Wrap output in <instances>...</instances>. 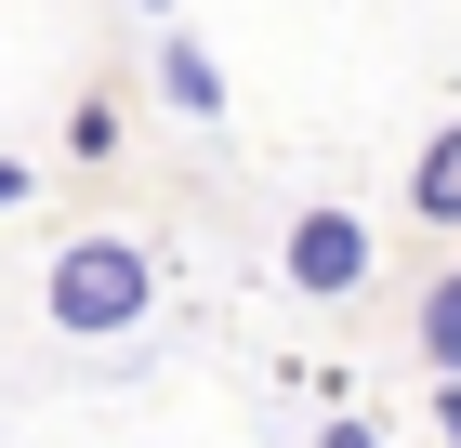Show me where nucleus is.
Wrapping results in <instances>:
<instances>
[{
    "instance_id": "obj_1",
    "label": "nucleus",
    "mask_w": 461,
    "mask_h": 448,
    "mask_svg": "<svg viewBox=\"0 0 461 448\" xmlns=\"http://www.w3.org/2000/svg\"><path fill=\"white\" fill-rule=\"evenodd\" d=\"M145 304H158L145 238H67L53 277H40V316H53L67 343H119V330H145Z\"/></svg>"
},
{
    "instance_id": "obj_2",
    "label": "nucleus",
    "mask_w": 461,
    "mask_h": 448,
    "mask_svg": "<svg viewBox=\"0 0 461 448\" xmlns=\"http://www.w3.org/2000/svg\"><path fill=\"white\" fill-rule=\"evenodd\" d=\"M356 277H369V224H356V211H303V224H290V290L343 304Z\"/></svg>"
},
{
    "instance_id": "obj_3",
    "label": "nucleus",
    "mask_w": 461,
    "mask_h": 448,
    "mask_svg": "<svg viewBox=\"0 0 461 448\" xmlns=\"http://www.w3.org/2000/svg\"><path fill=\"white\" fill-rule=\"evenodd\" d=\"M158 93H172L185 119H224V67L198 53V40H158Z\"/></svg>"
},
{
    "instance_id": "obj_4",
    "label": "nucleus",
    "mask_w": 461,
    "mask_h": 448,
    "mask_svg": "<svg viewBox=\"0 0 461 448\" xmlns=\"http://www.w3.org/2000/svg\"><path fill=\"white\" fill-rule=\"evenodd\" d=\"M409 198H422V224H461V119L422 145V185H409Z\"/></svg>"
},
{
    "instance_id": "obj_5",
    "label": "nucleus",
    "mask_w": 461,
    "mask_h": 448,
    "mask_svg": "<svg viewBox=\"0 0 461 448\" xmlns=\"http://www.w3.org/2000/svg\"><path fill=\"white\" fill-rule=\"evenodd\" d=\"M422 356L461 382V277H435V290H422Z\"/></svg>"
},
{
    "instance_id": "obj_6",
    "label": "nucleus",
    "mask_w": 461,
    "mask_h": 448,
    "mask_svg": "<svg viewBox=\"0 0 461 448\" xmlns=\"http://www.w3.org/2000/svg\"><path fill=\"white\" fill-rule=\"evenodd\" d=\"M27 185H40V159H0V211H14V198H27Z\"/></svg>"
},
{
    "instance_id": "obj_7",
    "label": "nucleus",
    "mask_w": 461,
    "mask_h": 448,
    "mask_svg": "<svg viewBox=\"0 0 461 448\" xmlns=\"http://www.w3.org/2000/svg\"><path fill=\"white\" fill-rule=\"evenodd\" d=\"M145 14H172V0H145Z\"/></svg>"
}]
</instances>
